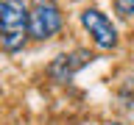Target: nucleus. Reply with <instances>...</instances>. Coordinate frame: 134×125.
<instances>
[{"label":"nucleus","instance_id":"obj_1","mask_svg":"<svg viewBox=\"0 0 134 125\" xmlns=\"http://www.w3.org/2000/svg\"><path fill=\"white\" fill-rule=\"evenodd\" d=\"M31 6L25 0H0V50L20 53L31 39Z\"/></svg>","mask_w":134,"mask_h":125},{"label":"nucleus","instance_id":"obj_2","mask_svg":"<svg viewBox=\"0 0 134 125\" xmlns=\"http://www.w3.org/2000/svg\"><path fill=\"white\" fill-rule=\"evenodd\" d=\"M28 25H31V39H36V42L53 39V36L62 31V25H64L62 8H59L53 0H34Z\"/></svg>","mask_w":134,"mask_h":125},{"label":"nucleus","instance_id":"obj_3","mask_svg":"<svg viewBox=\"0 0 134 125\" xmlns=\"http://www.w3.org/2000/svg\"><path fill=\"white\" fill-rule=\"evenodd\" d=\"M78 20H81L84 31L90 33L92 45L98 50H115L117 47V25L112 22V17L103 14L100 8H84L81 14H78Z\"/></svg>","mask_w":134,"mask_h":125},{"label":"nucleus","instance_id":"obj_4","mask_svg":"<svg viewBox=\"0 0 134 125\" xmlns=\"http://www.w3.org/2000/svg\"><path fill=\"white\" fill-rule=\"evenodd\" d=\"M92 61H95V53L87 50V47H75L70 53H59L48 64V78L56 81V83H67V81H73L84 67H90Z\"/></svg>","mask_w":134,"mask_h":125},{"label":"nucleus","instance_id":"obj_5","mask_svg":"<svg viewBox=\"0 0 134 125\" xmlns=\"http://www.w3.org/2000/svg\"><path fill=\"white\" fill-rule=\"evenodd\" d=\"M112 6H115V14L123 17V20L134 17V0H112Z\"/></svg>","mask_w":134,"mask_h":125}]
</instances>
